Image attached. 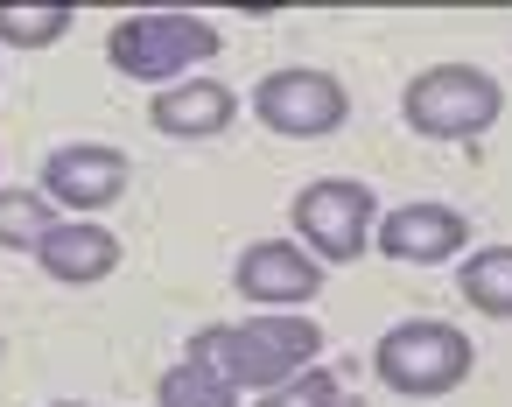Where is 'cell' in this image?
Instances as JSON below:
<instances>
[{
  "label": "cell",
  "mask_w": 512,
  "mask_h": 407,
  "mask_svg": "<svg viewBox=\"0 0 512 407\" xmlns=\"http://www.w3.org/2000/svg\"><path fill=\"white\" fill-rule=\"evenodd\" d=\"M246 106H253V113H260V127H267V134H281V141H323V134H337V127L351 120V92H344V78L309 71V64L267 71V78L253 85V99H246Z\"/></svg>",
  "instance_id": "8992f818"
},
{
  "label": "cell",
  "mask_w": 512,
  "mask_h": 407,
  "mask_svg": "<svg viewBox=\"0 0 512 407\" xmlns=\"http://www.w3.org/2000/svg\"><path fill=\"white\" fill-rule=\"evenodd\" d=\"M155 400H162V407H239V393H232L218 372H204L197 358L169 365V372H162V386H155Z\"/></svg>",
  "instance_id": "5bb4252c"
},
{
  "label": "cell",
  "mask_w": 512,
  "mask_h": 407,
  "mask_svg": "<svg viewBox=\"0 0 512 407\" xmlns=\"http://www.w3.org/2000/svg\"><path fill=\"white\" fill-rule=\"evenodd\" d=\"M400 113H407V127L428 134V141H477V134L498 127L505 85H498L491 71H477V64H428V71L407 78Z\"/></svg>",
  "instance_id": "3957f363"
},
{
  "label": "cell",
  "mask_w": 512,
  "mask_h": 407,
  "mask_svg": "<svg viewBox=\"0 0 512 407\" xmlns=\"http://www.w3.org/2000/svg\"><path fill=\"white\" fill-rule=\"evenodd\" d=\"M232 120H239V92L218 85V78H183V85L155 92V106H148V127L169 134V141H211Z\"/></svg>",
  "instance_id": "30bf717a"
},
{
  "label": "cell",
  "mask_w": 512,
  "mask_h": 407,
  "mask_svg": "<svg viewBox=\"0 0 512 407\" xmlns=\"http://www.w3.org/2000/svg\"><path fill=\"white\" fill-rule=\"evenodd\" d=\"M239 295L260 302V309H302L323 295V260L302 246V239H253L232 267Z\"/></svg>",
  "instance_id": "ba28073f"
},
{
  "label": "cell",
  "mask_w": 512,
  "mask_h": 407,
  "mask_svg": "<svg viewBox=\"0 0 512 407\" xmlns=\"http://www.w3.org/2000/svg\"><path fill=\"white\" fill-rule=\"evenodd\" d=\"M0 358H8V337H0Z\"/></svg>",
  "instance_id": "e0dca14e"
},
{
  "label": "cell",
  "mask_w": 512,
  "mask_h": 407,
  "mask_svg": "<svg viewBox=\"0 0 512 407\" xmlns=\"http://www.w3.org/2000/svg\"><path fill=\"white\" fill-rule=\"evenodd\" d=\"M295 239L323 260V267H351L365 246H372V232H379V197H372V183H358V176H323V183H309L302 197H295Z\"/></svg>",
  "instance_id": "5b68a950"
},
{
  "label": "cell",
  "mask_w": 512,
  "mask_h": 407,
  "mask_svg": "<svg viewBox=\"0 0 512 407\" xmlns=\"http://www.w3.org/2000/svg\"><path fill=\"white\" fill-rule=\"evenodd\" d=\"M57 204L43 190H0V246L8 253H36L50 232H57Z\"/></svg>",
  "instance_id": "4fadbf2b"
},
{
  "label": "cell",
  "mask_w": 512,
  "mask_h": 407,
  "mask_svg": "<svg viewBox=\"0 0 512 407\" xmlns=\"http://www.w3.org/2000/svg\"><path fill=\"white\" fill-rule=\"evenodd\" d=\"M372 246L386 260H407V267H442L470 246V218L456 204H400V211L379 218Z\"/></svg>",
  "instance_id": "9c48e42d"
},
{
  "label": "cell",
  "mask_w": 512,
  "mask_h": 407,
  "mask_svg": "<svg viewBox=\"0 0 512 407\" xmlns=\"http://www.w3.org/2000/svg\"><path fill=\"white\" fill-rule=\"evenodd\" d=\"M260 407H351V400H344V379H337V372L309 365V372H295L288 386L260 393Z\"/></svg>",
  "instance_id": "2e32d148"
},
{
  "label": "cell",
  "mask_w": 512,
  "mask_h": 407,
  "mask_svg": "<svg viewBox=\"0 0 512 407\" xmlns=\"http://www.w3.org/2000/svg\"><path fill=\"white\" fill-rule=\"evenodd\" d=\"M43 274L64 281V288H85V281H106L120 267V232H106L99 218H64L43 246H36Z\"/></svg>",
  "instance_id": "8fae6325"
},
{
  "label": "cell",
  "mask_w": 512,
  "mask_h": 407,
  "mask_svg": "<svg viewBox=\"0 0 512 407\" xmlns=\"http://www.w3.org/2000/svg\"><path fill=\"white\" fill-rule=\"evenodd\" d=\"M57 407H78V400H57Z\"/></svg>",
  "instance_id": "ac0fdd59"
},
{
  "label": "cell",
  "mask_w": 512,
  "mask_h": 407,
  "mask_svg": "<svg viewBox=\"0 0 512 407\" xmlns=\"http://www.w3.org/2000/svg\"><path fill=\"white\" fill-rule=\"evenodd\" d=\"M127 155L120 148H106V141H71V148H57L50 162H43V197L57 204V211H78V218H92V211H106V204H120L127 197Z\"/></svg>",
  "instance_id": "52a82bcc"
},
{
  "label": "cell",
  "mask_w": 512,
  "mask_h": 407,
  "mask_svg": "<svg viewBox=\"0 0 512 407\" xmlns=\"http://www.w3.org/2000/svg\"><path fill=\"white\" fill-rule=\"evenodd\" d=\"M316 351H323V330H316L309 316L274 309V316H246V323H211V330H197L183 358H197L204 372H218L232 393H239V386L274 393V386H288L295 372H309Z\"/></svg>",
  "instance_id": "6da1fadb"
},
{
  "label": "cell",
  "mask_w": 512,
  "mask_h": 407,
  "mask_svg": "<svg viewBox=\"0 0 512 407\" xmlns=\"http://www.w3.org/2000/svg\"><path fill=\"white\" fill-rule=\"evenodd\" d=\"M225 50V36H218V22H204V15H127V22H113V36H106V64L120 71V78H141V85H183L197 64H211Z\"/></svg>",
  "instance_id": "7a4b0ae2"
},
{
  "label": "cell",
  "mask_w": 512,
  "mask_h": 407,
  "mask_svg": "<svg viewBox=\"0 0 512 407\" xmlns=\"http://www.w3.org/2000/svg\"><path fill=\"white\" fill-rule=\"evenodd\" d=\"M456 288L477 316H505L512 323V246H484L456 267Z\"/></svg>",
  "instance_id": "7c38bea8"
},
{
  "label": "cell",
  "mask_w": 512,
  "mask_h": 407,
  "mask_svg": "<svg viewBox=\"0 0 512 407\" xmlns=\"http://www.w3.org/2000/svg\"><path fill=\"white\" fill-rule=\"evenodd\" d=\"M477 365L470 337L456 323H435V316H414V323H393L379 344H372V372L393 386V393H414V400H435L449 386H463Z\"/></svg>",
  "instance_id": "277c9868"
},
{
  "label": "cell",
  "mask_w": 512,
  "mask_h": 407,
  "mask_svg": "<svg viewBox=\"0 0 512 407\" xmlns=\"http://www.w3.org/2000/svg\"><path fill=\"white\" fill-rule=\"evenodd\" d=\"M71 36V8H0V43L8 50H50Z\"/></svg>",
  "instance_id": "9a60e30c"
}]
</instances>
